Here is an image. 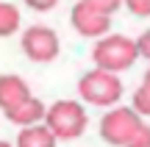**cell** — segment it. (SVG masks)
Wrapping results in <instances>:
<instances>
[{
    "label": "cell",
    "instance_id": "cell-4",
    "mask_svg": "<svg viewBox=\"0 0 150 147\" xmlns=\"http://www.w3.org/2000/svg\"><path fill=\"white\" fill-rule=\"evenodd\" d=\"M78 94L83 103L97 106V108H111L114 103H120L122 97V81L120 75H111V72L103 70H89L81 75L78 81Z\"/></svg>",
    "mask_w": 150,
    "mask_h": 147
},
{
    "label": "cell",
    "instance_id": "cell-15",
    "mask_svg": "<svg viewBox=\"0 0 150 147\" xmlns=\"http://www.w3.org/2000/svg\"><path fill=\"white\" fill-rule=\"evenodd\" d=\"M25 6H31L33 11H50L56 6V0H28Z\"/></svg>",
    "mask_w": 150,
    "mask_h": 147
},
{
    "label": "cell",
    "instance_id": "cell-11",
    "mask_svg": "<svg viewBox=\"0 0 150 147\" xmlns=\"http://www.w3.org/2000/svg\"><path fill=\"white\" fill-rule=\"evenodd\" d=\"M131 108H134L142 120L150 117V89H145V86L136 89V92H134V106H131Z\"/></svg>",
    "mask_w": 150,
    "mask_h": 147
},
{
    "label": "cell",
    "instance_id": "cell-14",
    "mask_svg": "<svg viewBox=\"0 0 150 147\" xmlns=\"http://www.w3.org/2000/svg\"><path fill=\"white\" fill-rule=\"evenodd\" d=\"M134 42H136V53L145 56V58L150 61V28L145 33H139V39H134Z\"/></svg>",
    "mask_w": 150,
    "mask_h": 147
},
{
    "label": "cell",
    "instance_id": "cell-12",
    "mask_svg": "<svg viewBox=\"0 0 150 147\" xmlns=\"http://www.w3.org/2000/svg\"><path fill=\"white\" fill-rule=\"evenodd\" d=\"M125 147H150V125L147 122H142V125L136 128V133L131 136V142Z\"/></svg>",
    "mask_w": 150,
    "mask_h": 147
},
{
    "label": "cell",
    "instance_id": "cell-9",
    "mask_svg": "<svg viewBox=\"0 0 150 147\" xmlns=\"http://www.w3.org/2000/svg\"><path fill=\"white\" fill-rule=\"evenodd\" d=\"M56 136L47 131L45 125H33V128H22L17 133V144L14 147H56Z\"/></svg>",
    "mask_w": 150,
    "mask_h": 147
},
{
    "label": "cell",
    "instance_id": "cell-8",
    "mask_svg": "<svg viewBox=\"0 0 150 147\" xmlns=\"http://www.w3.org/2000/svg\"><path fill=\"white\" fill-rule=\"evenodd\" d=\"M45 103L39 97H28V100H22L17 108H11V111H6V120L8 122H14V125H20V131L22 128H33V125H42L45 122Z\"/></svg>",
    "mask_w": 150,
    "mask_h": 147
},
{
    "label": "cell",
    "instance_id": "cell-7",
    "mask_svg": "<svg viewBox=\"0 0 150 147\" xmlns=\"http://www.w3.org/2000/svg\"><path fill=\"white\" fill-rule=\"evenodd\" d=\"M31 97V86H28L25 78L14 75V72H6L0 75V111H11L22 103V100Z\"/></svg>",
    "mask_w": 150,
    "mask_h": 147
},
{
    "label": "cell",
    "instance_id": "cell-17",
    "mask_svg": "<svg viewBox=\"0 0 150 147\" xmlns=\"http://www.w3.org/2000/svg\"><path fill=\"white\" fill-rule=\"evenodd\" d=\"M0 147H14V144H8V142H3V139H0Z\"/></svg>",
    "mask_w": 150,
    "mask_h": 147
},
{
    "label": "cell",
    "instance_id": "cell-1",
    "mask_svg": "<svg viewBox=\"0 0 150 147\" xmlns=\"http://www.w3.org/2000/svg\"><path fill=\"white\" fill-rule=\"evenodd\" d=\"M139 53H136V42L125 33H106L103 39H97L95 50H92V61H95V70L103 72H117L131 70L136 64Z\"/></svg>",
    "mask_w": 150,
    "mask_h": 147
},
{
    "label": "cell",
    "instance_id": "cell-6",
    "mask_svg": "<svg viewBox=\"0 0 150 147\" xmlns=\"http://www.w3.org/2000/svg\"><path fill=\"white\" fill-rule=\"evenodd\" d=\"M20 47H22V53H25L31 61L47 64V61H53L56 56H59L61 39H59V33H56L53 28H47V25H31V28L22 31Z\"/></svg>",
    "mask_w": 150,
    "mask_h": 147
},
{
    "label": "cell",
    "instance_id": "cell-5",
    "mask_svg": "<svg viewBox=\"0 0 150 147\" xmlns=\"http://www.w3.org/2000/svg\"><path fill=\"white\" fill-rule=\"evenodd\" d=\"M142 122L145 120H142L131 106H117V108H111V111L103 114V120H100V139L106 144H111V147H125Z\"/></svg>",
    "mask_w": 150,
    "mask_h": 147
},
{
    "label": "cell",
    "instance_id": "cell-16",
    "mask_svg": "<svg viewBox=\"0 0 150 147\" xmlns=\"http://www.w3.org/2000/svg\"><path fill=\"white\" fill-rule=\"evenodd\" d=\"M142 86L150 89V67H147V72H145V78H142Z\"/></svg>",
    "mask_w": 150,
    "mask_h": 147
},
{
    "label": "cell",
    "instance_id": "cell-2",
    "mask_svg": "<svg viewBox=\"0 0 150 147\" xmlns=\"http://www.w3.org/2000/svg\"><path fill=\"white\" fill-rule=\"evenodd\" d=\"M86 106L81 100H56L47 111H45V122L50 133L56 136V142H72V139H81L86 131Z\"/></svg>",
    "mask_w": 150,
    "mask_h": 147
},
{
    "label": "cell",
    "instance_id": "cell-13",
    "mask_svg": "<svg viewBox=\"0 0 150 147\" xmlns=\"http://www.w3.org/2000/svg\"><path fill=\"white\" fill-rule=\"evenodd\" d=\"M125 6L134 17H150V0H128Z\"/></svg>",
    "mask_w": 150,
    "mask_h": 147
},
{
    "label": "cell",
    "instance_id": "cell-10",
    "mask_svg": "<svg viewBox=\"0 0 150 147\" xmlns=\"http://www.w3.org/2000/svg\"><path fill=\"white\" fill-rule=\"evenodd\" d=\"M20 28V8L11 3H0V36H11Z\"/></svg>",
    "mask_w": 150,
    "mask_h": 147
},
{
    "label": "cell",
    "instance_id": "cell-3",
    "mask_svg": "<svg viewBox=\"0 0 150 147\" xmlns=\"http://www.w3.org/2000/svg\"><path fill=\"white\" fill-rule=\"evenodd\" d=\"M120 0H81V3L72 6V28L81 33V36H97L103 39L111 28V17L117 14Z\"/></svg>",
    "mask_w": 150,
    "mask_h": 147
}]
</instances>
